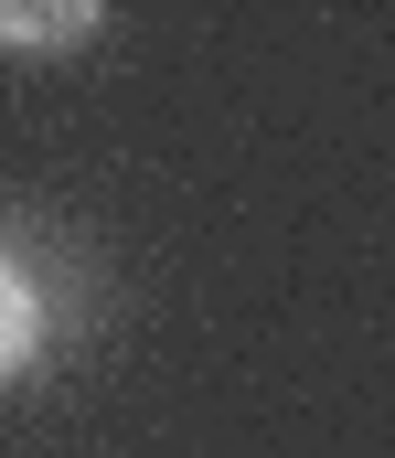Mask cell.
Segmentation results:
<instances>
[{
    "instance_id": "1",
    "label": "cell",
    "mask_w": 395,
    "mask_h": 458,
    "mask_svg": "<svg viewBox=\"0 0 395 458\" xmlns=\"http://www.w3.org/2000/svg\"><path fill=\"white\" fill-rule=\"evenodd\" d=\"M32 352H43V288L0 256V373H21Z\"/></svg>"
},
{
    "instance_id": "2",
    "label": "cell",
    "mask_w": 395,
    "mask_h": 458,
    "mask_svg": "<svg viewBox=\"0 0 395 458\" xmlns=\"http://www.w3.org/2000/svg\"><path fill=\"white\" fill-rule=\"evenodd\" d=\"M86 32H97L86 0H75V11H11V0H0V43H11V54H75Z\"/></svg>"
}]
</instances>
